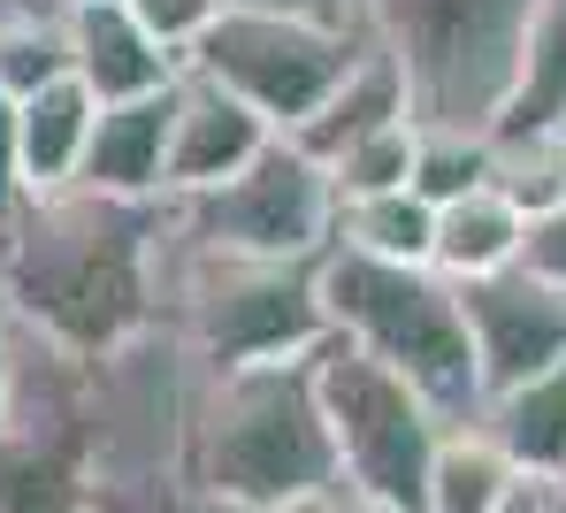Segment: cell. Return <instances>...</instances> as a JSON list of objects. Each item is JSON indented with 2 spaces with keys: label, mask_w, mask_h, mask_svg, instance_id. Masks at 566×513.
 <instances>
[{
  "label": "cell",
  "mask_w": 566,
  "mask_h": 513,
  "mask_svg": "<svg viewBox=\"0 0 566 513\" xmlns=\"http://www.w3.org/2000/svg\"><path fill=\"white\" fill-rule=\"evenodd\" d=\"M521 269L566 292V214H552V222H536V230H528V253H521Z\"/></svg>",
  "instance_id": "26"
},
{
  "label": "cell",
  "mask_w": 566,
  "mask_h": 513,
  "mask_svg": "<svg viewBox=\"0 0 566 513\" xmlns=\"http://www.w3.org/2000/svg\"><path fill=\"white\" fill-rule=\"evenodd\" d=\"M474 185H490V130H429L421 123V154H413V192L429 207L460 200Z\"/></svg>",
  "instance_id": "23"
},
{
  "label": "cell",
  "mask_w": 566,
  "mask_h": 513,
  "mask_svg": "<svg viewBox=\"0 0 566 513\" xmlns=\"http://www.w3.org/2000/svg\"><path fill=\"white\" fill-rule=\"evenodd\" d=\"M93 123H99V101L77 85V77H54L46 93L15 101V169H23V200L77 192Z\"/></svg>",
  "instance_id": "13"
},
{
  "label": "cell",
  "mask_w": 566,
  "mask_h": 513,
  "mask_svg": "<svg viewBox=\"0 0 566 513\" xmlns=\"http://www.w3.org/2000/svg\"><path fill=\"white\" fill-rule=\"evenodd\" d=\"M460 314H468V337H474L482 399H497V391H513V384L566 360V292L528 276V269L460 284Z\"/></svg>",
  "instance_id": "9"
},
{
  "label": "cell",
  "mask_w": 566,
  "mask_h": 513,
  "mask_svg": "<svg viewBox=\"0 0 566 513\" xmlns=\"http://www.w3.org/2000/svg\"><path fill=\"white\" fill-rule=\"evenodd\" d=\"M390 123H413V93H406V70H398L382 46H368V54L353 62V77L291 130V146H298L306 161L329 169L337 154H353L360 138H376V130H390Z\"/></svg>",
  "instance_id": "14"
},
{
  "label": "cell",
  "mask_w": 566,
  "mask_h": 513,
  "mask_svg": "<svg viewBox=\"0 0 566 513\" xmlns=\"http://www.w3.org/2000/svg\"><path fill=\"white\" fill-rule=\"evenodd\" d=\"M521 253H528V214L505 200V192L474 185V192H460V200L437 207L429 269H437L444 284H482V276H505V269H521Z\"/></svg>",
  "instance_id": "15"
},
{
  "label": "cell",
  "mask_w": 566,
  "mask_h": 513,
  "mask_svg": "<svg viewBox=\"0 0 566 513\" xmlns=\"http://www.w3.org/2000/svg\"><path fill=\"white\" fill-rule=\"evenodd\" d=\"M23 207V169H15V101H0V222Z\"/></svg>",
  "instance_id": "27"
},
{
  "label": "cell",
  "mask_w": 566,
  "mask_h": 513,
  "mask_svg": "<svg viewBox=\"0 0 566 513\" xmlns=\"http://www.w3.org/2000/svg\"><path fill=\"white\" fill-rule=\"evenodd\" d=\"M505 513H552V506H544V483H521V499H513Z\"/></svg>",
  "instance_id": "30"
},
{
  "label": "cell",
  "mask_w": 566,
  "mask_h": 513,
  "mask_svg": "<svg viewBox=\"0 0 566 513\" xmlns=\"http://www.w3.org/2000/svg\"><path fill=\"white\" fill-rule=\"evenodd\" d=\"M544 506H552V513H566V475H559V483H544Z\"/></svg>",
  "instance_id": "31"
},
{
  "label": "cell",
  "mask_w": 566,
  "mask_h": 513,
  "mask_svg": "<svg viewBox=\"0 0 566 513\" xmlns=\"http://www.w3.org/2000/svg\"><path fill=\"white\" fill-rule=\"evenodd\" d=\"M376 46L368 23H306V15H261V8H222L207 39L185 54L191 77L222 85L238 107H253L276 138H291L314 107L329 101L353 62Z\"/></svg>",
  "instance_id": "7"
},
{
  "label": "cell",
  "mask_w": 566,
  "mask_h": 513,
  "mask_svg": "<svg viewBox=\"0 0 566 513\" xmlns=\"http://www.w3.org/2000/svg\"><path fill=\"white\" fill-rule=\"evenodd\" d=\"M337 483L314 399V353L269 368H199L185 413V499L207 513H283Z\"/></svg>",
  "instance_id": "2"
},
{
  "label": "cell",
  "mask_w": 566,
  "mask_h": 513,
  "mask_svg": "<svg viewBox=\"0 0 566 513\" xmlns=\"http://www.w3.org/2000/svg\"><path fill=\"white\" fill-rule=\"evenodd\" d=\"M429 238H437V207L406 185V192H376V200H337V245L329 253L429 269Z\"/></svg>",
  "instance_id": "18"
},
{
  "label": "cell",
  "mask_w": 566,
  "mask_h": 513,
  "mask_svg": "<svg viewBox=\"0 0 566 513\" xmlns=\"http://www.w3.org/2000/svg\"><path fill=\"white\" fill-rule=\"evenodd\" d=\"M222 8H261V15H306V23H368V0H222Z\"/></svg>",
  "instance_id": "25"
},
{
  "label": "cell",
  "mask_w": 566,
  "mask_h": 513,
  "mask_svg": "<svg viewBox=\"0 0 566 513\" xmlns=\"http://www.w3.org/2000/svg\"><path fill=\"white\" fill-rule=\"evenodd\" d=\"M161 329L185 345L191 368L306 360L329 337V322H322V269L191 253V245L169 238V253H161Z\"/></svg>",
  "instance_id": "4"
},
{
  "label": "cell",
  "mask_w": 566,
  "mask_h": 513,
  "mask_svg": "<svg viewBox=\"0 0 566 513\" xmlns=\"http://www.w3.org/2000/svg\"><path fill=\"white\" fill-rule=\"evenodd\" d=\"M169 238L191 253H238V261H291L322 269L337 245V185L322 161H306L291 138H276L245 177L169 200Z\"/></svg>",
  "instance_id": "8"
},
{
  "label": "cell",
  "mask_w": 566,
  "mask_h": 513,
  "mask_svg": "<svg viewBox=\"0 0 566 513\" xmlns=\"http://www.w3.org/2000/svg\"><path fill=\"white\" fill-rule=\"evenodd\" d=\"M474 429L513 460L521 483H559L566 475V360L528 376V384H513V391H497V399H482Z\"/></svg>",
  "instance_id": "16"
},
{
  "label": "cell",
  "mask_w": 566,
  "mask_h": 513,
  "mask_svg": "<svg viewBox=\"0 0 566 513\" xmlns=\"http://www.w3.org/2000/svg\"><path fill=\"white\" fill-rule=\"evenodd\" d=\"M70 77V0H0V101Z\"/></svg>",
  "instance_id": "19"
},
{
  "label": "cell",
  "mask_w": 566,
  "mask_h": 513,
  "mask_svg": "<svg viewBox=\"0 0 566 513\" xmlns=\"http://www.w3.org/2000/svg\"><path fill=\"white\" fill-rule=\"evenodd\" d=\"M490 192H505V200L521 207L528 230L552 222V214H566V130L490 138Z\"/></svg>",
  "instance_id": "21"
},
{
  "label": "cell",
  "mask_w": 566,
  "mask_h": 513,
  "mask_svg": "<svg viewBox=\"0 0 566 513\" xmlns=\"http://www.w3.org/2000/svg\"><path fill=\"white\" fill-rule=\"evenodd\" d=\"M276 146V130L238 107L222 85L207 77H177V115H169V200H191V192H214L230 177H245L261 154Z\"/></svg>",
  "instance_id": "10"
},
{
  "label": "cell",
  "mask_w": 566,
  "mask_h": 513,
  "mask_svg": "<svg viewBox=\"0 0 566 513\" xmlns=\"http://www.w3.org/2000/svg\"><path fill=\"white\" fill-rule=\"evenodd\" d=\"M70 8H85V0H70Z\"/></svg>",
  "instance_id": "32"
},
{
  "label": "cell",
  "mask_w": 566,
  "mask_h": 513,
  "mask_svg": "<svg viewBox=\"0 0 566 513\" xmlns=\"http://www.w3.org/2000/svg\"><path fill=\"white\" fill-rule=\"evenodd\" d=\"M70 77L99 107H115V101L169 93L185 77V62L161 39H146V23L123 0H85V8H70Z\"/></svg>",
  "instance_id": "11"
},
{
  "label": "cell",
  "mask_w": 566,
  "mask_h": 513,
  "mask_svg": "<svg viewBox=\"0 0 566 513\" xmlns=\"http://www.w3.org/2000/svg\"><path fill=\"white\" fill-rule=\"evenodd\" d=\"M521 499V475L513 460L474 429V421H444L437 437V460H429V491L421 513H505Z\"/></svg>",
  "instance_id": "17"
},
{
  "label": "cell",
  "mask_w": 566,
  "mask_h": 513,
  "mask_svg": "<svg viewBox=\"0 0 566 513\" xmlns=\"http://www.w3.org/2000/svg\"><path fill=\"white\" fill-rule=\"evenodd\" d=\"M169 200L130 207L99 192H46L0 222V314L77 360H107L161 329Z\"/></svg>",
  "instance_id": "1"
},
{
  "label": "cell",
  "mask_w": 566,
  "mask_h": 513,
  "mask_svg": "<svg viewBox=\"0 0 566 513\" xmlns=\"http://www.w3.org/2000/svg\"><path fill=\"white\" fill-rule=\"evenodd\" d=\"M8 391H15V353H8V314H0V421H8Z\"/></svg>",
  "instance_id": "29"
},
{
  "label": "cell",
  "mask_w": 566,
  "mask_h": 513,
  "mask_svg": "<svg viewBox=\"0 0 566 513\" xmlns=\"http://www.w3.org/2000/svg\"><path fill=\"white\" fill-rule=\"evenodd\" d=\"M559 130H566V123H559Z\"/></svg>",
  "instance_id": "33"
},
{
  "label": "cell",
  "mask_w": 566,
  "mask_h": 513,
  "mask_svg": "<svg viewBox=\"0 0 566 513\" xmlns=\"http://www.w3.org/2000/svg\"><path fill=\"white\" fill-rule=\"evenodd\" d=\"M314 399H322V429L337 452V483H353L382 513H421L444 413L382 360L353 353L345 337L314 345Z\"/></svg>",
  "instance_id": "6"
},
{
  "label": "cell",
  "mask_w": 566,
  "mask_h": 513,
  "mask_svg": "<svg viewBox=\"0 0 566 513\" xmlns=\"http://www.w3.org/2000/svg\"><path fill=\"white\" fill-rule=\"evenodd\" d=\"M566 123V0H544L536 31H528V54H521V77L497 107L490 138H521V130H559Z\"/></svg>",
  "instance_id": "20"
},
{
  "label": "cell",
  "mask_w": 566,
  "mask_h": 513,
  "mask_svg": "<svg viewBox=\"0 0 566 513\" xmlns=\"http://www.w3.org/2000/svg\"><path fill=\"white\" fill-rule=\"evenodd\" d=\"M169 115H177V85H169V93H146V101L99 107L85 169H77V192L161 207L169 200Z\"/></svg>",
  "instance_id": "12"
},
{
  "label": "cell",
  "mask_w": 566,
  "mask_h": 513,
  "mask_svg": "<svg viewBox=\"0 0 566 513\" xmlns=\"http://www.w3.org/2000/svg\"><path fill=\"white\" fill-rule=\"evenodd\" d=\"M185 513H207V506H185ZM283 513H382V506H368L353 483H329L322 499H298V506H283Z\"/></svg>",
  "instance_id": "28"
},
{
  "label": "cell",
  "mask_w": 566,
  "mask_h": 513,
  "mask_svg": "<svg viewBox=\"0 0 566 513\" xmlns=\"http://www.w3.org/2000/svg\"><path fill=\"white\" fill-rule=\"evenodd\" d=\"M123 8H130V15L146 23V39H161L177 62L207 39V23L222 15V0H123Z\"/></svg>",
  "instance_id": "24"
},
{
  "label": "cell",
  "mask_w": 566,
  "mask_h": 513,
  "mask_svg": "<svg viewBox=\"0 0 566 513\" xmlns=\"http://www.w3.org/2000/svg\"><path fill=\"white\" fill-rule=\"evenodd\" d=\"M413 154H421V123H390L376 138H360L353 154L329 161L337 200H376V192H406L413 185Z\"/></svg>",
  "instance_id": "22"
},
{
  "label": "cell",
  "mask_w": 566,
  "mask_h": 513,
  "mask_svg": "<svg viewBox=\"0 0 566 513\" xmlns=\"http://www.w3.org/2000/svg\"><path fill=\"white\" fill-rule=\"evenodd\" d=\"M544 0H368L376 46L406 70L413 123L490 130L521 77Z\"/></svg>",
  "instance_id": "5"
},
{
  "label": "cell",
  "mask_w": 566,
  "mask_h": 513,
  "mask_svg": "<svg viewBox=\"0 0 566 513\" xmlns=\"http://www.w3.org/2000/svg\"><path fill=\"white\" fill-rule=\"evenodd\" d=\"M322 322L353 353L406 376L444 421L482 413V368H474V337L468 314H460V284H444L437 269H390V261H360V253H329L322 261Z\"/></svg>",
  "instance_id": "3"
}]
</instances>
